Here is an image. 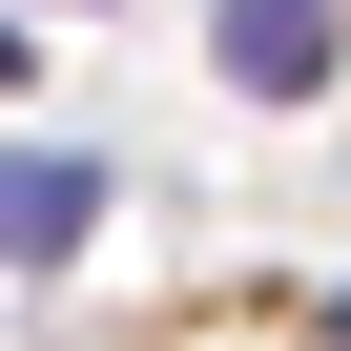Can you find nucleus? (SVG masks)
Segmentation results:
<instances>
[{
    "label": "nucleus",
    "mask_w": 351,
    "mask_h": 351,
    "mask_svg": "<svg viewBox=\"0 0 351 351\" xmlns=\"http://www.w3.org/2000/svg\"><path fill=\"white\" fill-rule=\"evenodd\" d=\"M351 62V0H207V83L228 104H330Z\"/></svg>",
    "instance_id": "obj_1"
},
{
    "label": "nucleus",
    "mask_w": 351,
    "mask_h": 351,
    "mask_svg": "<svg viewBox=\"0 0 351 351\" xmlns=\"http://www.w3.org/2000/svg\"><path fill=\"white\" fill-rule=\"evenodd\" d=\"M104 207H124V165H104V145H0V269H83Z\"/></svg>",
    "instance_id": "obj_2"
},
{
    "label": "nucleus",
    "mask_w": 351,
    "mask_h": 351,
    "mask_svg": "<svg viewBox=\"0 0 351 351\" xmlns=\"http://www.w3.org/2000/svg\"><path fill=\"white\" fill-rule=\"evenodd\" d=\"M0 104H21V21H0Z\"/></svg>",
    "instance_id": "obj_3"
}]
</instances>
